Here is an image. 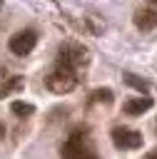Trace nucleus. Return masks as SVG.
Returning a JSON list of instances; mask_svg holds the SVG:
<instances>
[{"label": "nucleus", "mask_w": 157, "mask_h": 159, "mask_svg": "<svg viewBox=\"0 0 157 159\" xmlns=\"http://www.w3.org/2000/svg\"><path fill=\"white\" fill-rule=\"evenodd\" d=\"M87 65H90V50L85 45H80L75 40H65L57 47V67L77 72L80 67H87Z\"/></svg>", "instance_id": "f257e3e1"}, {"label": "nucleus", "mask_w": 157, "mask_h": 159, "mask_svg": "<svg viewBox=\"0 0 157 159\" xmlns=\"http://www.w3.org/2000/svg\"><path fill=\"white\" fill-rule=\"evenodd\" d=\"M62 159H100L87 129H75L62 144Z\"/></svg>", "instance_id": "f03ea898"}, {"label": "nucleus", "mask_w": 157, "mask_h": 159, "mask_svg": "<svg viewBox=\"0 0 157 159\" xmlns=\"http://www.w3.org/2000/svg\"><path fill=\"white\" fill-rule=\"evenodd\" d=\"M45 87H47L52 94H70V92L77 87V75L70 72V70L55 67V70L45 77Z\"/></svg>", "instance_id": "7ed1b4c3"}, {"label": "nucleus", "mask_w": 157, "mask_h": 159, "mask_svg": "<svg viewBox=\"0 0 157 159\" xmlns=\"http://www.w3.org/2000/svg\"><path fill=\"white\" fill-rule=\"evenodd\" d=\"M110 137H112V144H115L117 149H122V152L140 149L142 142H145L142 132H137V129H132V127H115V129L110 132Z\"/></svg>", "instance_id": "20e7f679"}, {"label": "nucleus", "mask_w": 157, "mask_h": 159, "mask_svg": "<svg viewBox=\"0 0 157 159\" xmlns=\"http://www.w3.org/2000/svg\"><path fill=\"white\" fill-rule=\"evenodd\" d=\"M35 45H37V32H35V30H20V32H15V35L7 40L10 52L17 55V57L30 55V52L35 50Z\"/></svg>", "instance_id": "39448f33"}, {"label": "nucleus", "mask_w": 157, "mask_h": 159, "mask_svg": "<svg viewBox=\"0 0 157 159\" xmlns=\"http://www.w3.org/2000/svg\"><path fill=\"white\" fill-rule=\"evenodd\" d=\"M132 22H135V27H137V30H142V32H147V30L157 27V2H152V5H145V7L135 10Z\"/></svg>", "instance_id": "423d86ee"}, {"label": "nucleus", "mask_w": 157, "mask_h": 159, "mask_svg": "<svg viewBox=\"0 0 157 159\" xmlns=\"http://www.w3.org/2000/svg\"><path fill=\"white\" fill-rule=\"evenodd\" d=\"M152 104H155V99H152L150 94H140V97L125 99V102H122V112L130 114V117H140V114H145L147 109H152Z\"/></svg>", "instance_id": "0eeeda50"}, {"label": "nucleus", "mask_w": 157, "mask_h": 159, "mask_svg": "<svg viewBox=\"0 0 157 159\" xmlns=\"http://www.w3.org/2000/svg\"><path fill=\"white\" fill-rule=\"evenodd\" d=\"M25 89V80L20 75H10L0 82V99L2 97H12V94H20Z\"/></svg>", "instance_id": "6e6552de"}, {"label": "nucleus", "mask_w": 157, "mask_h": 159, "mask_svg": "<svg viewBox=\"0 0 157 159\" xmlns=\"http://www.w3.org/2000/svg\"><path fill=\"white\" fill-rule=\"evenodd\" d=\"M90 104H112V89L110 87H100L90 94Z\"/></svg>", "instance_id": "1a4fd4ad"}, {"label": "nucleus", "mask_w": 157, "mask_h": 159, "mask_svg": "<svg viewBox=\"0 0 157 159\" xmlns=\"http://www.w3.org/2000/svg\"><path fill=\"white\" fill-rule=\"evenodd\" d=\"M10 112H12V114H17V117H30V114H35V104L15 99V102L10 104Z\"/></svg>", "instance_id": "9d476101"}, {"label": "nucleus", "mask_w": 157, "mask_h": 159, "mask_svg": "<svg viewBox=\"0 0 157 159\" xmlns=\"http://www.w3.org/2000/svg\"><path fill=\"white\" fill-rule=\"evenodd\" d=\"M125 82L130 84V87H135L140 94H150V87H147V82H142V80H137L135 75H125Z\"/></svg>", "instance_id": "9b49d317"}, {"label": "nucleus", "mask_w": 157, "mask_h": 159, "mask_svg": "<svg viewBox=\"0 0 157 159\" xmlns=\"http://www.w3.org/2000/svg\"><path fill=\"white\" fill-rule=\"evenodd\" d=\"M145 159H157V149H152V152H147V154H145Z\"/></svg>", "instance_id": "f8f14e48"}, {"label": "nucleus", "mask_w": 157, "mask_h": 159, "mask_svg": "<svg viewBox=\"0 0 157 159\" xmlns=\"http://www.w3.org/2000/svg\"><path fill=\"white\" fill-rule=\"evenodd\" d=\"M2 137H5V127H2V122H0V142H2Z\"/></svg>", "instance_id": "ddd939ff"}, {"label": "nucleus", "mask_w": 157, "mask_h": 159, "mask_svg": "<svg viewBox=\"0 0 157 159\" xmlns=\"http://www.w3.org/2000/svg\"><path fill=\"white\" fill-rule=\"evenodd\" d=\"M0 7H2V0H0Z\"/></svg>", "instance_id": "4468645a"}, {"label": "nucleus", "mask_w": 157, "mask_h": 159, "mask_svg": "<svg viewBox=\"0 0 157 159\" xmlns=\"http://www.w3.org/2000/svg\"><path fill=\"white\" fill-rule=\"evenodd\" d=\"M150 2H157V0H150Z\"/></svg>", "instance_id": "2eb2a0df"}]
</instances>
